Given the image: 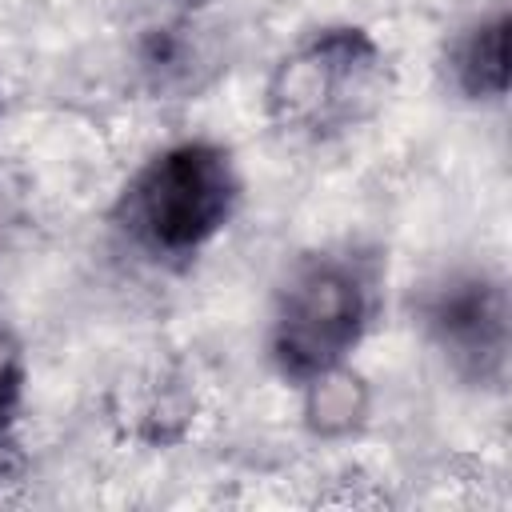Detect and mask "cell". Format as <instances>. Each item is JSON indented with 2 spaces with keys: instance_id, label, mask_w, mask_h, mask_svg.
<instances>
[{
  "instance_id": "obj_1",
  "label": "cell",
  "mask_w": 512,
  "mask_h": 512,
  "mask_svg": "<svg viewBox=\"0 0 512 512\" xmlns=\"http://www.w3.org/2000/svg\"><path fill=\"white\" fill-rule=\"evenodd\" d=\"M376 308V264L356 248H328L296 260L272 316V360L296 380L332 376L360 344Z\"/></svg>"
},
{
  "instance_id": "obj_2",
  "label": "cell",
  "mask_w": 512,
  "mask_h": 512,
  "mask_svg": "<svg viewBox=\"0 0 512 512\" xmlns=\"http://www.w3.org/2000/svg\"><path fill=\"white\" fill-rule=\"evenodd\" d=\"M240 180L220 144L188 140L156 160L124 188L120 224L152 256H192L232 216Z\"/></svg>"
},
{
  "instance_id": "obj_3",
  "label": "cell",
  "mask_w": 512,
  "mask_h": 512,
  "mask_svg": "<svg viewBox=\"0 0 512 512\" xmlns=\"http://www.w3.org/2000/svg\"><path fill=\"white\" fill-rule=\"evenodd\" d=\"M384 96V56L360 28H324L300 44L272 80V112L308 136L364 120Z\"/></svg>"
},
{
  "instance_id": "obj_4",
  "label": "cell",
  "mask_w": 512,
  "mask_h": 512,
  "mask_svg": "<svg viewBox=\"0 0 512 512\" xmlns=\"http://www.w3.org/2000/svg\"><path fill=\"white\" fill-rule=\"evenodd\" d=\"M440 356L472 384H496L508 360V296L488 272H452L420 304Z\"/></svg>"
},
{
  "instance_id": "obj_5",
  "label": "cell",
  "mask_w": 512,
  "mask_h": 512,
  "mask_svg": "<svg viewBox=\"0 0 512 512\" xmlns=\"http://www.w3.org/2000/svg\"><path fill=\"white\" fill-rule=\"evenodd\" d=\"M456 84L472 100H500L508 88V16L500 12L496 20L476 24L452 56Z\"/></svg>"
},
{
  "instance_id": "obj_6",
  "label": "cell",
  "mask_w": 512,
  "mask_h": 512,
  "mask_svg": "<svg viewBox=\"0 0 512 512\" xmlns=\"http://www.w3.org/2000/svg\"><path fill=\"white\" fill-rule=\"evenodd\" d=\"M20 396H24V356H20L16 336L0 324V440L8 436L20 412Z\"/></svg>"
}]
</instances>
